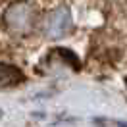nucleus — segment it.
<instances>
[{"label":"nucleus","mask_w":127,"mask_h":127,"mask_svg":"<svg viewBox=\"0 0 127 127\" xmlns=\"http://www.w3.org/2000/svg\"><path fill=\"white\" fill-rule=\"evenodd\" d=\"M33 21H35V8L31 4H12L6 10V16H4V23L8 27L10 33H16V35H25V33L31 31Z\"/></svg>","instance_id":"1"},{"label":"nucleus","mask_w":127,"mask_h":127,"mask_svg":"<svg viewBox=\"0 0 127 127\" xmlns=\"http://www.w3.org/2000/svg\"><path fill=\"white\" fill-rule=\"evenodd\" d=\"M69 29H71V14H69V8L62 6V8L54 10L50 14V17H48V21H46V35L50 39H60Z\"/></svg>","instance_id":"2"},{"label":"nucleus","mask_w":127,"mask_h":127,"mask_svg":"<svg viewBox=\"0 0 127 127\" xmlns=\"http://www.w3.org/2000/svg\"><path fill=\"white\" fill-rule=\"evenodd\" d=\"M19 81H21V71L17 67L8 65V64H0V89L12 87Z\"/></svg>","instance_id":"3"}]
</instances>
